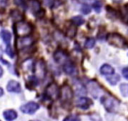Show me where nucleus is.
Masks as SVG:
<instances>
[{"label":"nucleus","instance_id":"6ab92c4d","mask_svg":"<svg viewBox=\"0 0 128 121\" xmlns=\"http://www.w3.org/2000/svg\"><path fill=\"white\" fill-rule=\"evenodd\" d=\"M113 77L114 78H112V77H107V80L109 81V83L110 84H112V85H115L118 81H119V75H117V74H113Z\"/></svg>","mask_w":128,"mask_h":121},{"label":"nucleus","instance_id":"393cba45","mask_svg":"<svg viewBox=\"0 0 128 121\" xmlns=\"http://www.w3.org/2000/svg\"><path fill=\"white\" fill-rule=\"evenodd\" d=\"M5 52L10 56V57H14V52H13V49L9 46V45H7V47H6V50H5Z\"/></svg>","mask_w":128,"mask_h":121},{"label":"nucleus","instance_id":"5701e85b","mask_svg":"<svg viewBox=\"0 0 128 121\" xmlns=\"http://www.w3.org/2000/svg\"><path fill=\"white\" fill-rule=\"evenodd\" d=\"M63 121H80V118L76 115H69Z\"/></svg>","mask_w":128,"mask_h":121},{"label":"nucleus","instance_id":"b1692460","mask_svg":"<svg viewBox=\"0 0 128 121\" xmlns=\"http://www.w3.org/2000/svg\"><path fill=\"white\" fill-rule=\"evenodd\" d=\"M75 33H76V28L75 27H69L68 28V30H67V35L69 36V37H74V35H75Z\"/></svg>","mask_w":128,"mask_h":121},{"label":"nucleus","instance_id":"f3484780","mask_svg":"<svg viewBox=\"0 0 128 121\" xmlns=\"http://www.w3.org/2000/svg\"><path fill=\"white\" fill-rule=\"evenodd\" d=\"M1 37H2V39L4 40V42H5L7 45H9L10 40H11V34H10V32L7 31V30H2V31H1Z\"/></svg>","mask_w":128,"mask_h":121},{"label":"nucleus","instance_id":"6e6552de","mask_svg":"<svg viewBox=\"0 0 128 121\" xmlns=\"http://www.w3.org/2000/svg\"><path fill=\"white\" fill-rule=\"evenodd\" d=\"M75 103H76V106L81 109H88L92 105L91 99H89L87 97H78Z\"/></svg>","mask_w":128,"mask_h":121},{"label":"nucleus","instance_id":"c756f323","mask_svg":"<svg viewBox=\"0 0 128 121\" xmlns=\"http://www.w3.org/2000/svg\"><path fill=\"white\" fill-rule=\"evenodd\" d=\"M3 93H4V91H3V89H2L1 87H0V97H1L2 95H3Z\"/></svg>","mask_w":128,"mask_h":121},{"label":"nucleus","instance_id":"f257e3e1","mask_svg":"<svg viewBox=\"0 0 128 121\" xmlns=\"http://www.w3.org/2000/svg\"><path fill=\"white\" fill-rule=\"evenodd\" d=\"M14 30H15V33L18 36L24 37V36H28L32 32V26L27 22L18 21L14 25Z\"/></svg>","mask_w":128,"mask_h":121},{"label":"nucleus","instance_id":"c85d7f7f","mask_svg":"<svg viewBox=\"0 0 128 121\" xmlns=\"http://www.w3.org/2000/svg\"><path fill=\"white\" fill-rule=\"evenodd\" d=\"M8 3V0H0V7H5Z\"/></svg>","mask_w":128,"mask_h":121},{"label":"nucleus","instance_id":"7ed1b4c3","mask_svg":"<svg viewBox=\"0 0 128 121\" xmlns=\"http://www.w3.org/2000/svg\"><path fill=\"white\" fill-rule=\"evenodd\" d=\"M34 74L38 80H43L46 76V65L45 62L40 59L34 65Z\"/></svg>","mask_w":128,"mask_h":121},{"label":"nucleus","instance_id":"1a4fd4ad","mask_svg":"<svg viewBox=\"0 0 128 121\" xmlns=\"http://www.w3.org/2000/svg\"><path fill=\"white\" fill-rule=\"evenodd\" d=\"M54 60L58 63V64H64L68 61V56L66 55V53L62 50H57L54 53Z\"/></svg>","mask_w":128,"mask_h":121},{"label":"nucleus","instance_id":"473e14b6","mask_svg":"<svg viewBox=\"0 0 128 121\" xmlns=\"http://www.w3.org/2000/svg\"><path fill=\"white\" fill-rule=\"evenodd\" d=\"M32 121H37V120H32Z\"/></svg>","mask_w":128,"mask_h":121},{"label":"nucleus","instance_id":"7c9ffc66","mask_svg":"<svg viewBox=\"0 0 128 121\" xmlns=\"http://www.w3.org/2000/svg\"><path fill=\"white\" fill-rule=\"evenodd\" d=\"M2 74H3V69H2V67L0 66V77L2 76Z\"/></svg>","mask_w":128,"mask_h":121},{"label":"nucleus","instance_id":"0eeeda50","mask_svg":"<svg viewBox=\"0 0 128 121\" xmlns=\"http://www.w3.org/2000/svg\"><path fill=\"white\" fill-rule=\"evenodd\" d=\"M38 109H39V105L36 102H32V101L28 102V103H26V104H24L20 107V110L23 113H26V114H33Z\"/></svg>","mask_w":128,"mask_h":121},{"label":"nucleus","instance_id":"4be33fe9","mask_svg":"<svg viewBox=\"0 0 128 121\" xmlns=\"http://www.w3.org/2000/svg\"><path fill=\"white\" fill-rule=\"evenodd\" d=\"M81 11H82L83 14H89L91 12V7L89 5H87V4H84L81 7Z\"/></svg>","mask_w":128,"mask_h":121},{"label":"nucleus","instance_id":"423d86ee","mask_svg":"<svg viewBox=\"0 0 128 121\" xmlns=\"http://www.w3.org/2000/svg\"><path fill=\"white\" fill-rule=\"evenodd\" d=\"M101 103L103 104L105 109L109 112L115 111V108L117 106V102L115 101V99H113L111 96H108V95H105L101 98Z\"/></svg>","mask_w":128,"mask_h":121},{"label":"nucleus","instance_id":"aec40b11","mask_svg":"<svg viewBox=\"0 0 128 121\" xmlns=\"http://www.w3.org/2000/svg\"><path fill=\"white\" fill-rule=\"evenodd\" d=\"M95 45V39L94 38H88L85 41V47L86 48H92Z\"/></svg>","mask_w":128,"mask_h":121},{"label":"nucleus","instance_id":"2eb2a0df","mask_svg":"<svg viewBox=\"0 0 128 121\" xmlns=\"http://www.w3.org/2000/svg\"><path fill=\"white\" fill-rule=\"evenodd\" d=\"M3 116H4V118H5L7 121H12V120H14V119L17 118V113H16L15 110L9 109V110L4 111Z\"/></svg>","mask_w":128,"mask_h":121},{"label":"nucleus","instance_id":"dca6fc26","mask_svg":"<svg viewBox=\"0 0 128 121\" xmlns=\"http://www.w3.org/2000/svg\"><path fill=\"white\" fill-rule=\"evenodd\" d=\"M30 9L32 10V12H34L35 14L40 11V4L37 0H31L30 1Z\"/></svg>","mask_w":128,"mask_h":121},{"label":"nucleus","instance_id":"f03ea898","mask_svg":"<svg viewBox=\"0 0 128 121\" xmlns=\"http://www.w3.org/2000/svg\"><path fill=\"white\" fill-rule=\"evenodd\" d=\"M107 41L110 45L118 47V48H123L124 46H126V40L123 36H121L120 34L117 33H112L109 34L107 36Z\"/></svg>","mask_w":128,"mask_h":121},{"label":"nucleus","instance_id":"a211bd4d","mask_svg":"<svg viewBox=\"0 0 128 121\" xmlns=\"http://www.w3.org/2000/svg\"><path fill=\"white\" fill-rule=\"evenodd\" d=\"M72 23H74L75 25H82L84 23V19L81 16H74L72 17Z\"/></svg>","mask_w":128,"mask_h":121},{"label":"nucleus","instance_id":"9d476101","mask_svg":"<svg viewBox=\"0 0 128 121\" xmlns=\"http://www.w3.org/2000/svg\"><path fill=\"white\" fill-rule=\"evenodd\" d=\"M88 91L89 93L93 96V97H98L99 93H100V87L98 85L97 82H94V81H90L88 83Z\"/></svg>","mask_w":128,"mask_h":121},{"label":"nucleus","instance_id":"4468645a","mask_svg":"<svg viewBox=\"0 0 128 121\" xmlns=\"http://www.w3.org/2000/svg\"><path fill=\"white\" fill-rule=\"evenodd\" d=\"M100 72L102 75H105V76H110L112 74H114V68L109 65V64H103L100 68Z\"/></svg>","mask_w":128,"mask_h":121},{"label":"nucleus","instance_id":"412c9836","mask_svg":"<svg viewBox=\"0 0 128 121\" xmlns=\"http://www.w3.org/2000/svg\"><path fill=\"white\" fill-rule=\"evenodd\" d=\"M11 17H12L13 19H15V20H19V21H20L22 15H21V13H20L19 11H17V10H13V11L11 12Z\"/></svg>","mask_w":128,"mask_h":121},{"label":"nucleus","instance_id":"2f4dec72","mask_svg":"<svg viewBox=\"0 0 128 121\" xmlns=\"http://www.w3.org/2000/svg\"><path fill=\"white\" fill-rule=\"evenodd\" d=\"M113 1H115V2H120V1H122V0H113Z\"/></svg>","mask_w":128,"mask_h":121},{"label":"nucleus","instance_id":"9b49d317","mask_svg":"<svg viewBox=\"0 0 128 121\" xmlns=\"http://www.w3.org/2000/svg\"><path fill=\"white\" fill-rule=\"evenodd\" d=\"M32 43H33V39H32L31 37L24 36V37H21V38L17 41V47H18L19 49H22V48H25V47L30 46Z\"/></svg>","mask_w":128,"mask_h":121},{"label":"nucleus","instance_id":"ddd939ff","mask_svg":"<svg viewBox=\"0 0 128 121\" xmlns=\"http://www.w3.org/2000/svg\"><path fill=\"white\" fill-rule=\"evenodd\" d=\"M63 70L66 74L68 75H72V74H75L76 73V67L74 66V64L71 62V61H67L66 63L63 64Z\"/></svg>","mask_w":128,"mask_h":121},{"label":"nucleus","instance_id":"a878e982","mask_svg":"<svg viewBox=\"0 0 128 121\" xmlns=\"http://www.w3.org/2000/svg\"><path fill=\"white\" fill-rule=\"evenodd\" d=\"M16 4L21 6V7H25L26 6V3H25V0H15Z\"/></svg>","mask_w":128,"mask_h":121},{"label":"nucleus","instance_id":"bb28decb","mask_svg":"<svg viewBox=\"0 0 128 121\" xmlns=\"http://www.w3.org/2000/svg\"><path fill=\"white\" fill-rule=\"evenodd\" d=\"M122 74H123L124 78L128 80V67H126V68H124V69L122 70Z\"/></svg>","mask_w":128,"mask_h":121},{"label":"nucleus","instance_id":"f8f14e48","mask_svg":"<svg viewBox=\"0 0 128 121\" xmlns=\"http://www.w3.org/2000/svg\"><path fill=\"white\" fill-rule=\"evenodd\" d=\"M7 90L9 92H14V93H19L21 91V86L19 84V82L15 81V80H11L8 82L7 84Z\"/></svg>","mask_w":128,"mask_h":121},{"label":"nucleus","instance_id":"20e7f679","mask_svg":"<svg viewBox=\"0 0 128 121\" xmlns=\"http://www.w3.org/2000/svg\"><path fill=\"white\" fill-rule=\"evenodd\" d=\"M45 94L48 98L52 99V100H55L57 98H59V94H60V90L57 86L56 83H50L47 87H46V90H45Z\"/></svg>","mask_w":128,"mask_h":121},{"label":"nucleus","instance_id":"39448f33","mask_svg":"<svg viewBox=\"0 0 128 121\" xmlns=\"http://www.w3.org/2000/svg\"><path fill=\"white\" fill-rule=\"evenodd\" d=\"M72 96H73V91L71 89V87L69 85H64L61 90H60V94H59V97L61 98V101L63 103H68L71 101L72 99Z\"/></svg>","mask_w":128,"mask_h":121},{"label":"nucleus","instance_id":"cd10ccee","mask_svg":"<svg viewBox=\"0 0 128 121\" xmlns=\"http://www.w3.org/2000/svg\"><path fill=\"white\" fill-rule=\"evenodd\" d=\"M94 9H95V11H97V12H100V9H101V5H100V3H99V2H96V3H94Z\"/></svg>","mask_w":128,"mask_h":121}]
</instances>
